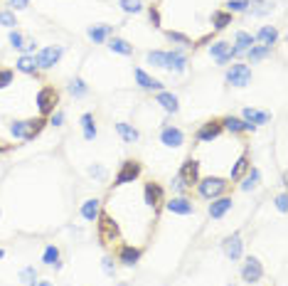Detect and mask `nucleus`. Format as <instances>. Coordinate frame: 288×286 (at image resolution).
Wrapping results in <instances>:
<instances>
[{
  "instance_id": "1",
  "label": "nucleus",
  "mask_w": 288,
  "mask_h": 286,
  "mask_svg": "<svg viewBox=\"0 0 288 286\" xmlns=\"http://www.w3.org/2000/svg\"><path fill=\"white\" fill-rule=\"evenodd\" d=\"M197 192L205 197V200H214V197H222L227 188H229V180H224V178H217V175H202L200 180H197Z\"/></svg>"
},
{
  "instance_id": "2",
  "label": "nucleus",
  "mask_w": 288,
  "mask_h": 286,
  "mask_svg": "<svg viewBox=\"0 0 288 286\" xmlns=\"http://www.w3.org/2000/svg\"><path fill=\"white\" fill-rule=\"evenodd\" d=\"M35 101H37V111L39 116H52L55 114V109H57L59 104V92L55 89V87H42L37 92V96H35Z\"/></svg>"
},
{
  "instance_id": "3",
  "label": "nucleus",
  "mask_w": 288,
  "mask_h": 286,
  "mask_svg": "<svg viewBox=\"0 0 288 286\" xmlns=\"http://www.w3.org/2000/svg\"><path fill=\"white\" fill-rule=\"evenodd\" d=\"M62 55H64V47H62V45H50V47L39 50L37 55H35L37 69H52L59 59H62Z\"/></svg>"
},
{
  "instance_id": "4",
  "label": "nucleus",
  "mask_w": 288,
  "mask_h": 286,
  "mask_svg": "<svg viewBox=\"0 0 288 286\" xmlns=\"http://www.w3.org/2000/svg\"><path fill=\"white\" fill-rule=\"evenodd\" d=\"M227 81L231 87H249L251 84V67L249 64H231L227 72Z\"/></svg>"
},
{
  "instance_id": "5",
  "label": "nucleus",
  "mask_w": 288,
  "mask_h": 286,
  "mask_svg": "<svg viewBox=\"0 0 288 286\" xmlns=\"http://www.w3.org/2000/svg\"><path fill=\"white\" fill-rule=\"evenodd\" d=\"M210 55H212V59H214L217 64H229L231 59H236V57H234V50H231L229 42H212V45H210Z\"/></svg>"
},
{
  "instance_id": "6",
  "label": "nucleus",
  "mask_w": 288,
  "mask_h": 286,
  "mask_svg": "<svg viewBox=\"0 0 288 286\" xmlns=\"http://www.w3.org/2000/svg\"><path fill=\"white\" fill-rule=\"evenodd\" d=\"M222 134H224L222 121H207V124L200 126V131L195 134V138H197L200 143H210V141H214L217 136H222Z\"/></svg>"
},
{
  "instance_id": "7",
  "label": "nucleus",
  "mask_w": 288,
  "mask_h": 286,
  "mask_svg": "<svg viewBox=\"0 0 288 286\" xmlns=\"http://www.w3.org/2000/svg\"><path fill=\"white\" fill-rule=\"evenodd\" d=\"M160 143L168 146V148H180V146L185 143V134H182L180 129H175V126H163V131H160Z\"/></svg>"
},
{
  "instance_id": "8",
  "label": "nucleus",
  "mask_w": 288,
  "mask_h": 286,
  "mask_svg": "<svg viewBox=\"0 0 288 286\" xmlns=\"http://www.w3.org/2000/svg\"><path fill=\"white\" fill-rule=\"evenodd\" d=\"M256 45V39H254V35L251 32H244V30H239L236 35H234V57H242L244 52H249L251 47Z\"/></svg>"
},
{
  "instance_id": "9",
  "label": "nucleus",
  "mask_w": 288,
  "mask_h": 286,
  "mask_svg": "<svg viewBox=\"0 0 288 286\" xmlns=\"http://www.w3.org/2000/svg\"><path fill=\"white\" fill-rule=\"evenodd\" d=\"M187 67V57L182 50H173V52H165V69L170 72H185Z\"/></svg>"
},
{
  "instance_id": "10",
  "label": "nucleus",
  "mask_w": 288,
  "mask_h": 286,
  "mask_svg": "<svg viewBox=\"0 0 288 286\" xmlns=\"http://www.w3.org/2000/svg\"><path fill=\"white\" fill-rule=\"evenodd\" d=\"M165 208L173 212V215H192V212H195V205H192L185 195H177V197H173V200H168Z\"/></svg>"
},
{
  "instance_id": "11",
  "label": "nucleus",
  "mask_w": 288,
  "mask_h": 286,
  "mask_svg": "<svg viewBox=\"0 0 288 286\" xmlns=\"http://www.w3.org/2000/svg\"><path fill=\"white\" fill-rule=\"evenodd\" d=\"M138 175H140V163L138 160H126L123 168L116 175V183H131V180H138Z\"/></svg>"
},
{
  "instance_id": "12",
  "label": "nucleus",
  "mask_w": 288,
  "mask_h": 286,
  "mask_svg": "<svg viewBox=\"0 0 288 286\" xmlns=\"http://www.w3.org/2000/svg\"><path fill=\"white\" fill-rule=\"evenodd\" d=\"M231 205H234L231 197H224V195H222V197H214L210 205V217L212 220H222V217L231 210Z\"/></svg>"
},
{
  "instance_id": "13",
  "label": "nucleus",
  "mask_w": 288,
  "mask_h": 286,
  "mask_svg": "<svg viewBox=\"0 0 288 286\" xmlns=\"http://www.w3.org/2000/svg\"><path fill=\"white\" fill-rule=\"evenodd\" d=\"M242 276H244V281H259V279L264 276V267H261V262L254 259V257H249V259L244 262Z\"/></svg>"
},
{
  "instance_id": "14",
  "label": "nucleus",
  "mask_w": 288,
  "mask_h": 286,
  "mask_svg": "<svg viewBox=\"0 0 288 286\" xmlns=\"http://www.w3.org/2000/svg\"><path fill=\"white\" fill-rule=\"evenodd\" d=\"M133 76H135V81H138V87L151 89V92H163V81H158V79L151 76L146 69H133Z\"/></svg>"
},
{
  "instance_id": "15",
  "label": "nucleus",
  "mask_w": 288,
  "mask_h": 286,
  "mask_svg": "<svg viewBox=\"0 0 288 286\" xmlns=\"http://www.w3.org/2000/svg\"><path fill=\"white\" fill-rule=\"evenodd\" d=\"M99 210H101V202H99L96 197H89V200H84V205H81L79 215H81L86 222H96V217H99Z\"/></svg>"
},
{
  "instance_id": "16",
  "label": "nucleus",
  "mask_w": 288,
  "mask_h": 286,
  "mask_svg": "<svg viewBox=\"0 0 288 286\" xmlns=\"http://www.w3.org/2000/svg\"><path fill=\"white\" fill-rule=\"evenodd\" d=\"M256 42H261V45H266V47H273V42L278 39V30L273 27V25H264L256 35H254Z\"/></svg>"
},
{
  "instance_id": "17",
  "label": "nucleus",
  "mask_w": 288,
  "mask_h": 286,
  "mask_svg": "<svg viewBox=\"0 0 288 286\" xmlns=\"http://www.w3.org/2000/svg\"><path fill=\"white\" fill-rule=\"evenodd\" d=\"M155 101H158V104H160V106H163L168 114H175V111L180 109V104H177V96L170 94V92H165V89H163V92H158Z\"/></svg>"
},
{
  "instance_id": "18",
  "label": "nucleus",
  "mask_w": 288,
  "mask_h": 286,
  "mask_svg": "<svg viewBox=\"0 0 288 286\" xmlns=\"http://www.w3.org/2000/svg\"><path fill=\"white\" fill-rule=\"evenodd\" d=\"M242 116H244V121L247 124H251V126H259V124H269L271 114H266V111H259V109H244L242 111Z\"/></svg>"
},
{
  "instance_id": "19",
  "label": "nucleus",
  "mask_w": 288,
  "mask_h": 286,
  "mask_svg": "<svg viewBox=\"0 0 288 286\" xmlns=\"http://www.w3.org/2000/svg\"><path fill=\"white\" fill-rule=\"evenodd\" d=\"M242 247H244L242 237H239V234H231L229 239L224 242V254H227L229 259H239V257H242Z\"/></svg>"
},
{
  "instance_id": "20",
  "label": "nucleus",
  "mask_w": 288,
  "mask_h": 286,
  "mask_svg": "<svg viewBox=\"0 0 288 286\" xmlns=\"http://www.w3.org/2000/svg\"><path fill=\"white\" fill-rule=\"evenodd\" d=\"M15 69L22 72V74H37V62H35V55H22V57L15 62Z\"/></svg>"
},
{
  "instance_id": "21",
  "label": "nucleus",
  "mask_w": 288,
  "mask_h": 286,
  "mask_svg": "<svg viewBox=\"0 0 288 286\" xmlns=\"http://www.w3.org/2000/svg\"><path fill=\"white\" fill-rule=\"evenodd\" d=\"M116 131H118V136L123 138V143H135V141L140 138V134L135 131L133 126H131V124H123V121L116 124Z\"/></svg>"
},
{
  "instance_id": "22",
  "label": "nucleus",
  "mask_w": 288,
  "mask_h": 286,
  "mask_svg": "<svg viewBox=\"0 0 288 286\" xmlns=\"http://www.w3.org/2000/svg\"><path fill=\"white\" fill-rule=\"evenodd\" d=\"M109 50H111V52H118V55H126V57L133 55V45H128L126 39H121V37L109 39Z\"/></svg>"
},
{
  "instance_id": "23",
  "label": "nucleus",
  "mask_w": 288,
  "mask_h": 286,
  "mask_svg": "<svg viewBox=\"0 0 288 286\" xmlns=\"http://www.w3.org/2000/svg\"><path fill=\"white\" fill-rule=\"evenodd\" d=\"M227 25H231V13H227V10L212 13V30H224Z\"/></svg>"
},
{
  "instance_id": "24",
  "label": "nucleus",
  "mask_w": 288,
  "mask_h": 286,
  "mask_svg": "<svg viewBox=\"0 0 288 286\" xmlns=\"http://www.w3.org/2000/svg\"><path fill=\"white\" fill-rule=\"evenodd\" d=\"M114 32V25H94L91 30H89V37H91V42H104V39L109 37Z\"/></svg>"
},
{
  "instance_id": "25",
  "label": "nucleus",
  "mask_w": 288,
  "mask_h": 286,
  "mask_svg": "<svg viewBox=\"0 0 288 286\" xmlns=\"http://www.w3.org/2000/svg\"><path fill=\"white\" fill-rule=\"evenodd\" d=\"M81 129H84V138H86V141H94V138H96L94 114H84V116H81Z\"/></svg>"
},
{
  "instance_id": "26",
  "label": "nucleus",
  "mask_w": 288,
  "mask_h": 286,
  "mask_svg": "<svg viewBox=\"0 0 288 286\" xmlns=\"http://www.w3.org/2000/svg\"><path fill=\"white\" fill-rule=\"evenodd\" d=\"M271 50L273 47H266V45H254L249 52H247V57H249V62H261L264 57H269Z\"/></svg>"
},
{
  "instance_id": "27",
  "label": "nucleus",
  "mask_w": 288,
  "mask_h": 286,
  "mask_svg": "<svg viewBox=\"0 0 288 286\" xmlns=\"http://www.w3.org/2000/svg\"><path fill=\"white\" fill-rule=\"evenodd\" d=\"M259 178H261L259 168H249V171H247V178H244V183H242V190H254V188L259 185Z\"/></svg>"
},
{
  "instance_id": "28",
  "label": "nucleus",
  "mask_w": 288,
  "mask_h": 286,
  "mask_svg": "<svg viewBox=\"0 0 288 286\" xmlns=\"http://www.w3.org/2000/svg\"><path fill=\"white\" fill-rule=\"evenodd\" d=\"M42 262L47 267H59V249L55 244H50V247L44 249V254H42Z\"/></svg>"
},
{
  "instance_id": "29",
  "label": "nucleus",
  "mask_w": 288,
  "mask_h": 286,
  "mask_svg": "<svg viewBox=\"0 0 288 286\" xmlns=\"http://www.w3.org/2000/svg\"><path fill=\"white\" fill-rule=\"evenodd\" d=\"M146 62H148L151 67L165 69V52H160V50H153V52H148V55H146Z\"/></svg>"
},
{
  "instance_id": "30",
  "label": "nucleus",
  "mask_w": 288,
  "mask_h": 286,
  "mask_svg": "<svg viewBox=\"0 0 288 286\" xmlns=\"http://www.w3.org/2000/svg\"><path fill=\"white\" fill-rule=\"evenodd\" d=\"M86 84L81 81V79H72V84H69V94L77 96V99H81V96H86Z\"/></svg>"
},
{
  "instance_id": "31",
  "label": "nucleus",
  "mask_w": 288,
  "mask_h": 286,
  "mask_svg": "<svg viewBox=\"0 0 288 286\" xmlns=\"http://www.w3.org/2000/svg\"><path fill=\"white\" fill-rule=\"evenodd\" d=\"M249 0H229L227 3V13H247L249 10Z\"/></svg>"
},
{
  "instance_id": "32",
  "label": "nucleus",
  "mask_w": 288,
  "mask_h": 286,
  "mask_svg": "<svg viewBox=\"0 0 288 286\" xmlns=\"http://www.w3.org/2000/svg\"><path fill=\"white\" fill-rule=\"evenodd\" d=\"M121 8H123V13H140L143 10V3L140 0H121Z\"/></svg>"
},
{
  "instance_id": "33",
  "label": "nucleus",
  "mask_w": 288,
  "mask_h": 286,
  "mask_svg": "<svg viewBox=\"0 0 288 286\" xmlns=\"http://www.w3.org/2000/svg\"><path fill=\"white\" fill-rule=\"evenodd\" d=\"M20 279H22V284H37V274H35V269L27 267L20 271Z\"/></svg>"
},
{
  "instance_id": "34",
  "label": "nucleus",
  "mask_w": 288,
  "mask_h": 286,
  "mask_svg": "<svg viewBox=\"0 0 288 286\" xmlns=\"http://www.w3.org/2000/svg\"><path fill=\"white\" fill-rule=\"evenodd\" d=\"M13 79H15V72H13V69H0V89L10 87Z\"/></svg>"
},
{
  "instance_id": "35",
  "label": "nucleus",
  "mask_w": 288,
  "mask_h": 286,
  "mask_svg": "<svg viewBox=\"0 0 288 286\" xmlns=\"http://www.w3.org/2000/svg\"><path fill=\"white\" fill-rule=\"evenodd\" d=\"M0 25H5V27H15V25H18V20H15L13 13L3 10V13H0Z\"/></svg>"
},
{
  "instance_id": "36",
  "label": "nucleus",
  "mask_w": 288,
  "mask_h": 286,
  "mask_svg": "<svg viewBox=\"0 0 288 286\" xmlns=\"http://www.w3.org/2000/svg\"><path fill=\"white\" fill-rule=\"evenodd\" d=\"M148 18H151V22H153L155 27H160V25H163V20H160V13H158V8H151V10H148Z\"/></svg>"
},
{
  "instance_id": "37",
  "label": "nucleus",
  "mask_w": 288,
  "mask_h": 286,
  "mask_svg": "<svg viewBox=\"0 0 288 286\" xmlns=\"http://www.w3.org/2000/svg\"><path fill=\"white\" fill-rule=\"evenodd\" d=\"M8 5H10L13 10H25V8L30 5V0H8Z\"/></svg>"
},
{
  "instance_id": "38",
  "label": "nucleus",
  "mask_w": 288,
  "mask_h": 286,
  "mask_svg": "<svg viewBox=\"0 0 288 286\" xmlns=\"http://www.w3.org/2000/svg\"><path fill=\"white\" fill-rule=\"evenodd\" d=\"M22 42H25V39H22V35H20V32H10V45H13V47H22Z\"/></svg>"
},
{
  "instance_id": "39",
  "label": "nucleus",
  "mask_w": 288,
  "mask_h": 286,
  "mask_svg": "<svg viewBox=\"0 0 288 286\" xmlns=\"http://www.w3.org/2000/svg\"><path fill=\"white\" fill-rule=\"evenodd\" d=\"M62 121H64V114H62V111H55V114L50 116V124H52V126H62Z\"/></svg>"
},
{
  "instance_id": "40",
  "label": "nucleus",
  "mask_w": 288,
  "mask_h": 286,
  "mask_svg": "<svg viewBox=\"0 0 288 286\" xmlns=\"http://www.w3.org/2000/svg\"><path fill=\"white\" fill-rule=\"evenodd\" d=\"M91 175H94L96 180H104V178H106V171H104L101 166H91Z\"/></svg>"
},
{
  "instance_id": "41",
  "label": "nucleus",
  "mask_w": 288,
  "mask_h": 286,
  "mask_svg": "<svg viewBox=\"0 0 288 286\" xmlns=\"http://www.w3.org/2000/svg\"><path fill=\"white\" fill-rule=\"evenodd\" d=\"M104 271H106V274H114V271H116V264H114V259H111V257H106V259H104Z\"/></svg>"
},
{
  "instance_id": "42",
  "label": "nucleus",
  "mask_w": 288,
  "mask_h": 286,
  "mask_svg": "<svg viewBox=\"0 0 288 286\" xmlns=\"http://www.w3.org/2000/svg\"><path fill=\"white\" fill-rule=\"evenodd\" d=\"M276 202H278V210H281V212L286 210V195H278V200H276Z\"/></svg>"
},
{
  "instance_id": "43",
  "label": "nucleus",
  "mask_w": 288,
  "mask_h": 286,
  "mask_svg": "<svg viewBox=\"0 0 288 286\" xmlns=\"http://www.w3.org/2000/svg\"><path fill=\"white\" fill-rule=\"evenodd\" d=\"M3 257H5V252H3V249H0V259H3Z\"/></svg>"
}]
</instances>
